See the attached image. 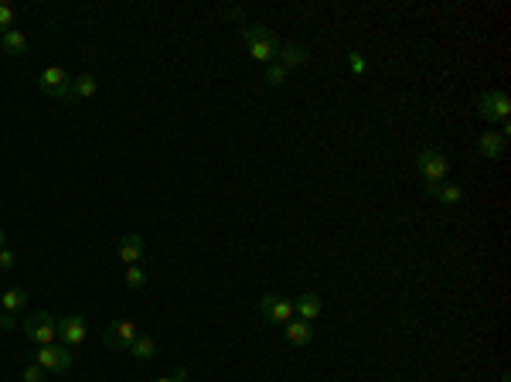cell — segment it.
Listing matches in <instances>:
<instances>
[{
    "instance_id": "cell-31",
    "label": "cell",
    "mask_w": 511,
    "mask_h": 382,
    "mask_svg": "<svg viewBox=\"0 0 511 382\" xmlns=\"http://www.w3.org/2000/svg\"><path fill=\"white\" fill-rule=\"evenodd\" d=\"M0 48H4V45H0Z\"/></svg>"
},
{
    "instance_id": "cell-23",
    "label": "cell",
    "mask_w": 511,
    "mask_h": 382,
    "mask_svg": "<svg viewBox=\"0 0 511 382\" xmlns=\"http://www.w3.org/2000/svg\"><path fill=\"white\" fill-rule=\"evenodd\" d=\"M45 379H48V372L38 366V362H28V366H24V382H45Z\"/></svg>"
},
{
    "instance_id": "cell-2",
    "label": "cell",
    "mask_w": 511,
    "mask_h": 382,
    "mask_svg": "<svg viewBox=\"0 0 511 382\" xmlns=\"http://www.w3.org/2000/svg\"><path fill=\"white\" fill-rule=\"evenodd\" d=\"M21 331L28 335V341H34L38 348L41 345H55V338H58V321L48 314V311H31L24 324H21Z\"/></svg>"
},
{
    "instance_id": "cell-1",
    "label": "cell",
    "mask_w": 511,
    "mask_h": 382,
    "mask_svg": "<svg viewBox=\"0 0 511 382\" xmlns=\"http://www.w3.org/2000/svg\"><path fill=\"white\" fill-rule=\"evenodd\" d=\"M242 38H246V45H249V55L256 61H277V51H279V41H277V34L273 31H266L263 24H246L242 28Z\"/></svg>"
},
{
    "instance_id": "cell-4",
    "label": "cell",
    "mask_w": 511,
    "mask_h": 382,
    "mask_svg": "<svg viewBox=\"0 0 511 382\" xmlns=\"http://www.w3.org/2000/svg\"><path fill=\"white\" fill-rule=\"evenodd\" d=\"M133 338H137V324L120 318V321H109V328L103 331V345L113 348V352H130Z\"/></svg>"
},
{
    "instance_id": "cell-30",
    "label": "cell",
    "mask_w": 511,
    "mask_h": 382,
    "mask_svg": "<svg viewBox=\"0 0 511 382\" xmlns=\"http://www.w3.org/2000/svg\"><path fill=\"white\" fill-rule=\"evenodd\" d=\"M157 382H174V379H157Z\"/></svg>"
},
{
    "instance_id": "cell-18",
    "label": "cell",
    "mask_w": 511,
    "mask_h": 382,
    "mask_svg": "<svg viewBox=\"0 0 511 382\" xmlns=\"http://www.w3.org/2000/svg\"><path fill=\"white\" fill-rule=\"evenodd\" d=\"M0 45H4L7 55H24V51H28V38H24L21 31L11 28L7 34H0Z\"/></svg>"
},
{
    "instance_id": "cell-10",
    "label": "cell",
    "mask_w": 511,
    "mask_h": 382,
    "mask_svg": "<svg viewBox=\"0 0 511 382\" xmlns=\"http://www.w3.org/2000/svg\"><path fill=\"white\" fill-rule=\"evenodd\" d=\"M426 195L436 201H443V205H457V201H464V188H460V184L426 181Z\"/></svg>"
},
{
    "instance_id": "cell-17",
    "label": "cell",
    "mask_w": 511,
    "mask_h": 382,
    "mask_svg": "<svg viewBox=\"0 0 511 382\" xmlns=\"http://www.w3.org/2000/svg\"><path fill=\"white\" fill-rule=\"evenodd\" d=\"M130 355L137 358V362H150L157 355V341L150 335H137L133 338V345H130Z\"/></svg>"
},
{
    "instance_id": "cell-15",
    "label": "cell",
    "mask_w": 511,
    "mask_h": 382,
    "mask_svg": "<svg viewBox=\"0 0 511 382\" xmlns=\"http://www.w3.org/2000/svg\"><path fill=\"white\" fill-rule=\"evenodd\" d=\"M287 341H290V345H300V348L310 345V341H314V324L300 321V318H296V321H287Z\"/></svg>"
},
{
    "instance_id": "cell-12",
    "label": "cell",
    "mask_w": 511,
    "mask_h": 382,
    "mask_svg": "<svg viewBox=\"0 0 511 382\" xmlns=\"http://www.w3.org/2000/svg\"><path fill=\"white\" fill-rule=\"evenodd\" d=\"M116 256H120L126 266L140 263V260H143V239H140V236H133V232H130V236H123V239L116 243Z\"/></svg>"
},
{
    "instance_id": "cell-25",
    "label": "cell",
    "mask_w": 511,
    "mask_h": 382,
    "mask_svg": "<svg viewBox=\"0 0 511 382\" xmlns=\"http://www.w3.org/2000/svg\"><path fill=\"white\" fill-rule=\"evenodd\" d=\"M14 266H17L14 249H7V246H4V249H0V270H14Z\"/></svg>"
},
{
    "instance_id": "cell-13",
    "label": "cell",
    "mask_w": 511,
    "mask_h": 382,
    "mask_svg": "<svg viewBox=\"0 0 511 382\" xmlns=\"http://www.w3.org/2000/svg\"><path fill=\"white\" fill-rule=\"evenodd\" d=\"M478 151H480V157H487V161H501V157H505V137L495 134V130H487V134L480 137Z\"/></svg>"
},
{
    "instance_id": "cell-19",
    "label": "cell",
    "mask_w": 511,
    "mask_h": 382,
    "mask_svg": "<svg viewBox=\"0 0 511 382\" xmlns=\"http://www.w3.org/2000/svg\"><path fill=\"white\" fill-rule=\"evenodd\" d=\"M24 304H28V291H24V287H11V291H4V297H0V307H4L7 314L21 311Z\"/></svg>"
},
{
    "instance_id": "cell-8",
    "label": "cell",
    "mask_w": 511,
    "mask_h": 382,
    "mask_svg": "<svg viewBox=\"0 0 511 382\" xmlns=\"http://www.w3.org/2000/svg\"><path fill=\"white\" fill-rule=\"evenodd\" d=\"M38 86H41V92L55 96V99H68V86H72V79L65 76L58 65H48V69H41V76H38Z\"/></svg>"
},
{
    "instance_id": "cell-11",
    "label": "cell",
    "mask_w": 511,
    "mask_h": 382,
    "mask_svg": "<svg viewBox=\"0 0 511 382\" xmlns=\"http://www.w3.org/2000/svg\"><path fill=\"white\" fill-rule=\"evenodd\" d=\"M324 311V301L317 293H300V301H294V314H300V321H317Z\"/></svg>"
},
{
    "instance_id": "cell-29",
    "label": "cell",
    "mask_w": 511,
    "mask_h": 382,
    "mask_svg": "<svg viewBox=\"0 0 511 382\" xmlns=\"http://www.w3.org/2000/svg\"><path fill=\"white\" fill-rule=\"evenodd\" d=\"M501 382H511V376H508V372H501Z\"/></svg>"
},
{
    "instance_id": "cell-3",
    "label": "cell",
    "mask_w": 511,
    "mask_h": 382,
    "mask_svg": "<svg viewBox=\"0 0 511 382\" xmlns=\"http://www.w3.org/2000/svg\"><path fill=\"white\" fill-rule=\"evenodd\" d=\"M478 109H480V116H484V120H491V123L511 120V99H508V92H497V89L484 92V96L478 99Z\"/></svg>"
},
{
    "instance_id": "cell-21",
    "label": "cell",
    "mask_w": 511,
    "mask_h": 382,
    "mask_svg": "<svg viewBox=\"0 0 511 382\" xmlns=\"http://www.w3.org/2000/svg\"><path fill=\"white\" fill-rule=\"evenodd\" d=\"M287 72H290V69H283L279 61H269V65H266V82H269V86H283V82H287Z\"/></svg>"
},
{
    "instance_id": "cell-9",
    "label": "cell",
    "mask_w": 511,
    "mask_h": 382,
    "mask_svg": "<svg viewBox=\"0 0 511 382\" xmlns=\"http://www.w3.org/2000/svg\"><path fill=\"white\" fill-rule=\"evenodd\" d=\"M86 335H89V324H86V318H58V338H62V345H82L86 341Z\"/></svg>"
},
{
    "instance_id": "cell-22",
    "label": "cell",
    "mask_w": 511,
    "mask_h": 382,
    "mask_svg": "<svg viewBox=\"0 0 511 382\" xmlns=\"http://www.w3.org/2000/svg\"><path fill=\"white\" fill-rule=\"evenodd\" d=\"M348 69H351L355 76H365V72H368V61H365L361 51H351V55H348Z\"/></svg>"
},
{
    "instance_id": "cell-14",
    "label": "cell",
    "mask_w": 511,
    "mask_h": 382,
    "mask_svg": "<svg viewBox=\"0 0 511 382\" xmlns=\"http://www.w3.org/2000/svg\"><path fill=\"white\" fill-rule=\"evenodd\" d=\"M277 61L283 69H296V65H307L310 55H307V48H300V45H279Z\"/></svg>"
},
{
    "instance_id": "cell-6",
    "label": "cell",
    "mask_w": 511,
    "mask_h": 382,
    "mask_svg": "<svg viewBox=\"0 0 511 382\" xmlns=\"http://www.w3.org/2000/svg\"><path fill=\"white\" fill-rule=\"evenodd\" d=\"M259 314L269 324H287V321H294V301L277 297V293H266L263 301H259Z\"/></svg>"
},
{
    "instance_id": "cell-28",
    "label": "cell",
    "mask_w": 511,
    "mask_h": 382,
    "mask_svg": "<svg viewBox=\"0 0 511 382\" xmlns=\"http://www.w3.org/2000/svg\"><path fill=\"white\" fill-rule=\"evenodd\" d=\"M4 243H7V236H4V229H0V249H4Z\"/></svg>"
},
{
    "instance_id": "cell-5",
    "label": "cell",
    "mask_w": 511,
    "mask_h": 382,
    "mask_svg": "<svg viewBox=\"0 0 511 382\" xmlns=\"http://www.w3.org/2000/svg\"><path fill=\"white\" fill-rule=\"evenodd\" d=\"M34 362L45 372H65V368L72 366V348L68 345H41L38 355H34Z\"/></svg>"
},
{
    "instance_id": "cell-20",
    "label": "cell",
    "mask_w": 511,
    "mask_h": 382,
    "mask_svg": "<svg viewBox=\"0 0 511 382\" xmlns=\"http://www.w3.org/2000/svg\"><path fill=\"white\" fill-rule=\"evenodd\" d=\"M126 287H130V291H140V287H147V273L140 270V263L126 266Z\"/></svg>"
},
{
    "instance_id": "cell-24",
    "label": "cell",
    "mask_w": 511,
    "mask_h": 382,
    "mask_svg": "<svg viewBox=\"0 0 511 382\" xmlns=\"http://www.w3.org/2000/svg\"><path fill=\"white\" fill-rule=\"evenodd\" d=\"M14 24V7L11 4H0V34H7Z\"/></svg>"
},
{
    "instance_id": "cell-27",
    "label": "cell",
    "mask_w": 511,
    "mask_h": 382,
    "mask_svg": "<svg viewBox=\"0 0 511 382\" xmlns=\"http://www.w3.org/2000/svg\"><path fill=\"white\" fill-rule=\"evenodd\" d=\"M174 382H185L187 379V368H174V376H170Z\"/></svg>"
},
{
    "instance_id": "cell-26",
    "label": "cell",
    "mask_w": 511,
    "mask_h": 382,
    "mask_svg": "<svg viewBox=\"0 0 511 382\" xmlns=\"http://www.w3.org/2000/svg\"><path fill=\"white\" fill-rule=\"evenodd\" d=\"M0 328H17L14 314H7V311H4V307H0Z\"/></svg>"
},
{
    "instance_id": "cell-7",
    "label": "cell",
    "mask_w": 511,
    "mask_h": 382,
    "mask_svg": "<svg viewBox=\"0 0 511 382\" xmlns=\"http://www.w3.org/2000/svg\"><path fill=\"white\" fill-rule=\"evenodd\" d=\"M416 168H419V174L426 178V181H443L447 178V171H450V164H447V157L440 151H419L416 154Z\"/></svg>"
},
{
    "instance_id": "cell-16",
    "label": "cell",
    "mask_w": 511,
    "mask_h": 382,
    "mask_svg": "<svg viewBox=\"0 0 511 382\" xmlns=\"http://www.w3.org/2000/svg\"><path fill=\"white\" fill-rule=\"evenodd\" d=\"M96 89H99L96 76L82 72L78 79H72V86H68V99H89V96H96Z\"/></svg>"
}]
</instances>
